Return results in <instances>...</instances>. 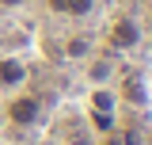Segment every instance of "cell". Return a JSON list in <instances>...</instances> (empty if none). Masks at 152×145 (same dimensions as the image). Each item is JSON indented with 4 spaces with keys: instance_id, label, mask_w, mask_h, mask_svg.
<instances>
[{
    "instance_id": "cell-1",
    "label": "cell",
    "mask_w": 152,
    "mask_h": 145,
    "mask_svg": "<svg viewBox=\"0 0 152 145\" xmlns=\"http://www.w3.org/2000/svg\"><path fill=\"white\" fill-rule=\"evenodd\" d=\"M107 38H110L114 50H133L137 42H141V27L133 23V19H110V27H107Z\"/></svg>"
},
{
    "instance_id": "cell-2",
    "label": "cell",
    "mask_w": 152,
    "mask_h": 145,
    "mask_svg": "<svg viewBox=\"0 0 152 145\" xmlns=\"http://www.w3.org/2000/svg\"><path fill=\"white\" fill-rule=\"evenodd\" d=\"M38 107H42V103H38V95H31V92H27V95H15V99L8 103V118H12L15 126H31L38 118Z\"/></svg>"
},
{
    "instance_id": "cell-3",
    "label": "cell",
    "mask_w": 152,
    "mask_h": 145,
    "mask_svg": "<svg viewBox=\"0 0 152 145\" xmlns=\"http://www.w3.org/2000/svg\"><path fill=\"white\" fill-rule=\"evenodd\" d=\"M46 4H50V12H57V16H72V19H84L95 8V0H46Z\"/></svg>"
},
{
    "instance_id": "cell-4",
    "label": "cell",
    "mask_w": 152,
    "mask_h": 145,
    "mask_svg": "<svg viewBox=\"0 0 152 145\" xmlns=\"http://www.w3.org/2000/svg\"><path fill=\"white\" fill-rule=\"evenodd\" d=\"M27 80V65L19 61V57H0V84H8V88H15Z\"/></svg>"
},
{
    "instance_id": "cell-5",
    "label": "cell",
    "mask_w": 152,
    "mask_h": 145,
    "mask_svg": "<svg viewBox=\"0 0 152 145\" xmlns=\"http://www.w3.org/2000/svg\"><path fill=\"white\" fill-rule=\"evenodd\" d=\"M27 0H0V8H23Z\"/></svg>"
},
{
    "instance_id": "cell-6",
    "label": "cell",
    "mask_w": 152,
    "mask_h": 145,
    "mask_svg": "<svg viewBox=\"0 0 152 145\" xmlns=\"http://www.w3.org/2000/svg\"><path fill=\"white\" fill-rule=\"evenodd\" d=\"M103 145H122V138H107V141H103Z\"/></svg>"
}]
</instances>
